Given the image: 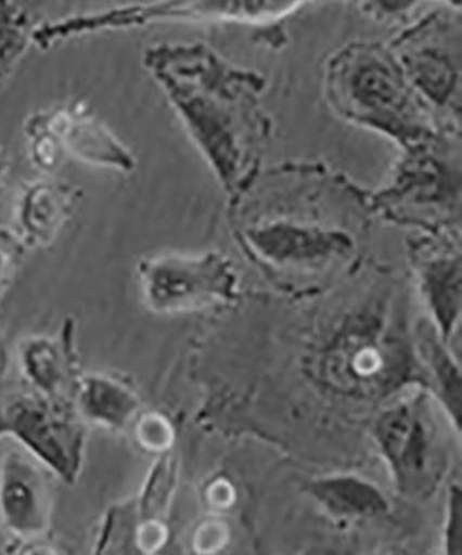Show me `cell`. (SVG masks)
I'll return each instance as SVG.
<instances>
[{"mask_svg":"<svg viewBox=\"0 0 462 555\" xmlns=\"http://www.w3.org/2000/svg\"><path fill=\"white\" fill-rule=\"evenodd\" d=\"M228 221L253 257L275 269H318L347 259L370 225V192L322 162L261 168Z\"/></svg>","mask_w":462,"mask_h":555,"instance_id":"cell-1","label":"cell"},{"mask_svg":"<svg viewBox=\"0 0 462 555\" xmlns=\"http://www.w3.org/2000/svg\"><path fill=\"white\" fill-rule=\"evenodd\" d=\"M142 62L228 201L235 199L260 172L274 131L262 103L267 78L202 42L153 44Z\"/></svg>","mask_w":462,"mask_h":555,"instance_id":"cell-2","label":"cell"},{"mask_svg":"<svg viewBox=\"0 0 462 555\" xmlns=\"http://www.w3.org/2000/svg\"><path fill=\"white\" fill-rule=\"evenodd\" d=\"M322 91L336 117L389 139L401 152L461 133L412 88L387 43L352 41L336 49L324 63Z\"/></svg>","mask_w":462,"mask_h":555,"instance_id":"cell-3","label":"cell"},{"mask_svg":"<svg viewBox=\"0 0 462 555\" xmlns=\"http://www.w3.org/2000/svg\"><path fill=\"white\" fill-rule=\"evenodd\" d=\"M461 133L401 152L389 182L370 192L382 220L428 232H457L461 221Z\"/></svg>","mask_w":462,"mask_h":555,"instance_id":"cell-4","label":"cell"},{"mask_svg":"<svg viewBox=\"0 0 462 555\" xmlns=\"http://www.w3.org/2000/svg\"><path fill=\"white\" fill-rule=\"evenodd\" d=\"M312 0H151L39 23L33 43L48 52L73 39L166 23H238L270 26Z\"/></svg>","mask_w":462,"mask_h":555,"instance_id":"cell-5","label":"cell"},{"mask_svg":"<svg viewBox=\"0 0 462 555\" xmlns=\"http://www.w3.org/2000/svg\"><path fill=\"white\" fill-rule=\"evenodd\" d=\"M460 29L454 20L432 14L387 43L412 88L457 130L462 112Z\"/></svg>","mask_w":462,"mask_h":555,"instance_id":"cell-6","label":"cell"},{"mask_svg":"<svg viewBox=\"0 0 462 555\" xmlns=\"http://www.w3.org/2000/svg\"><path fill=\"white\" fill-rule=\"evenodd\" d=\"M8 436L23 444L27 453L64 483H76L87 448L84 421L72 401L22 396L2 409Z\"/></svg>","mask_w":462,"mask_h":555,"instance_id":"cell-7","label":"cell"},{"mask_svg":"<svg viewBox=\"0 0 462 555\" xmlns=\"http://www.w3.org/2000/svg\"><path fill=\"white\" fill-rule=\"evenodd\" d=\"M142 299L154 312H182L231 297L236 275L230 260L218 253L158 255L138 262Z\"/></svg>","mask_w":462,"mask_h":555,"instance_id":"cell-8","label":"cell"},{"mask_svg":"<svg viewBox=\"0 0 462 555\" xmlns=\"http://www.w3.org/2000/svg\"><path fill=\"white\" fill-rule=\"evenodd\" d=\"M51 470L27 451L10 450L0 463V519L16 542L43 539L51 528Z\"/></svg>","mask_w":462,"mask_h":555,"instance_id":"cell-9","label":"cell"},{"mask_svg":"<svg viewBox=\"0 0 462 555\" xmlns=\"http://www.w3.org/2000/svg\"><path fill=\"white\" fill-rule=\"evenodd\" d=\"M44 111L67 157L120 173L137 170L138 160L131 149L101 118L94 116L87 103L66 102Z\"/></svg>","mask_w":462,"mask_h":555,"instance_id":"cell-10","label":"cell"},{"mask_svg":"<svg viewBox=\"0 0 462 555\" xmlns=\"http://www.w3.org/2000/svg\"><path fill=\"white\" fill-rule=\"evenodd\" d=\"M82 197L81 188L66 180L42 177L28 181L14 202L13 230L27 249H44L76 215Z\"/></svg>","mask_w":462,"mask_h":555,"instance_id":"cell-11","label":"cell"},{"mask_svg":"<svg viewBox=\"0 0 462 555\" xmlns=\"http://www.w3.org/2000/svg\"><path fill=\"white\" fill-rule=\"evenodd\" d=\"M77 353L72 321L66 322L61 339L37 335L20 341V370L37 393L44 398L72 399L77 376Z\"/></svg>","mask_w":462,"mask_h":555,"instance_id":"cell-12","label":"cell"},{"mask_svg":"<svg viewBox=\"0 0 462 555\" xmlns=\"http://www.w3.org/2000/svg\"><path fill=\"white\" fill-rule=\"evenodd\" d=\"M72 403L84 423L113 433L129 428L141 409L137 391L108 374H79L73 385Z\"/></svg>","mask_w":462,"mask_h":555,"instance_id":"cell-13","label":"cell"},{"mask_svg":"<svg viewBox=\"0 0 462 555\" xmlns=\"http://www.w3.org/2000/svg\"><path fill=\"white\" fill-rule=\"evenodd\" d=\"M29 163L42 173L59 170L66 158L61 139L53 131L44 108L29 114L23 126Z\"/></svg>","mask_w":462,"mask_h":555,"instance_id":"cell-14","label":"cell"},{"mask_svg":"<svg viewBox=\"0 0 462 555\" xmlns=\"http://www.w3.org/2000/svg\"><path fill=\"white\" fill-rule=\"evenodd\" d=\"M35 28L22 0H0V72L18 61Z\"/></svg>","mask_w":462,"mask_h":555,"instance_id":"cell-15","label":"cell"},{"mask_svg":"<svg viewBox=\"0 0 462 555\" xmlns=\"http://www.w3.org/2000/svg\"><path fill=\"white\" fill-rule=\"evenodd\" d=\"M27 250L13 227L0 225V301L13 285Z\"/></svg>","mask_w":462,"mask_h":555,"instance_id":"cell-16","label":"cell"},{"mask_svg":"<svg viewBox=\"0 0 462 555\" xmlns=\"http://www.w3.org/2000/svg\"><path fill=\"white\" fill-rule=\"evenodd\" d=\"M133 438L141 448L149 451H163L170 446V426L161 416L149 414L137 416L132 423Z\"/></svg>","mask_w":462,"mask_h":555,"instance_id":"cell-17","label":"cell"},{"mask_svg":"<svg viewBox=\"0 0 462 555\" xmlns=\"http://www.w3.org/2000/svg\"><path fill=\"white\" fill-rule=\"evenodd\" d=\"M420 0H365V10L377 20L400 18L409 14Z\"/></svg>","mask_w":462,"mask_h":555,"instance_id":"cell-18","label":"cell"},{"mask_svg":"<svg viewBox=\"0 0 462 555\" xmlns=\"http://www.w3.org/2000/svg\"><path fill=\"white\" fill-rule=\"evenodd\" d=\"M13 158L7 147L0 145V193L7 190L10 173H12Z\"/></svg>","mask_w":462,"mask_h":555,"instance_id":"cell-19","label":"cell"},{"mask_svg":"<svg viewBox=\"0 0 462 555\" xmlns=\"http://www.w3.org/2000/svg\"><path fill=\"white\" fill-rule=\"evenodd\" d=\"M8 436V424L7 418H4L3 410L0 409V438H4Z\"/></svg>","mask_w":462,"mask_h":555,"instance_id":"cell-20","label":"cell"}]
</instances>
